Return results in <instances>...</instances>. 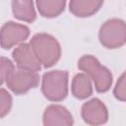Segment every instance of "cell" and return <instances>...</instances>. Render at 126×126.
I'll return each instance as SVG.
<instances>
[{"mask_svg": "<svg viewBox=\"0 0 126 126\" xmlns=\"http://www.w3.org/2000/svg\"><path fill=\"white\" fill-rule=\"evenodd\" d=\"M67 0H35L36 8L40 16L44 18H56L61 15L66 7Z\"/></svg>", "mask_w": 126, "mask_h": 126, "instance_id": "4fadbf2b", "label": "cell"}, {"mask_svg": "<svg viewBox=\"0 0 126 126\" xmlns=\"http://www.w3.org/2000/svg\"><path fill=\"white\" fill-rule=\"evenodd\" d=\"M30 43L44 68H50L59 61L61 45L53 35L46 32H38L32 36Z\"/></svg>", "mask_w": 126, "mask_h": 126, "instance_id": "7a4b0ae2", "label": "cell"}, {"mask_svg": "<svg viewBox=\"0 0 126 126\" xmlns=\"http://www.w3.org/2000/svg\"><path fill=\"white\" fill-rule=\"evenodd\" d=\"M78 68L85 72L93 81L97 93H106L110 90L113 83L111 71L103 66L96 57L87 54L78 60Z\"/></svg>", "mask_w": 126, "mask_h": 126, "instance_id": "6da1fadb", "label": "cell"}, {"mask_svg": "<svg viewBox=\"0 0 126 126\" xmlns=\"http://www.w3.org/2000/svg\"><path fill=\"white\" fill-rule=\"evenodd\" d=\"M81 116L89 125H101L108 120V110L99 98L94 97L82 105Z\"/></svg>", "mask_w": 126, "mask_h": 126, "instance_id": "52a82bcc", "label": "cell"}, {"mask_svg": "<svg viewBox=\"0 0 126 126\" xmlns=\"http://www.w3.org/2000/svg\"><path fill=\"white\" fill-rule=\"evenodd\" d=\"M104 0H70V12L79 18H88L94 15L103 5Z\"/></svg>", "mask_w": 126, "mask_h": 126, "instance_id": "30bf717a", "label": "cell"}, {"mask_svg": "<svg viewBox=\"0 0 126 126\" xmlns=\"http://www.w3.org/2000/svg\"><path fill=\"white\" fill-rule=\"evenodd\" d=\"M42 123L45 126H71L74 124V119L65 106L50 104L43 112Z\"/></svg>", "mask_w": 126, "mask_h": 126, "instance_id": "9c48e42d", "label": "cell"}, {"mask_svg": "<svg viewBox=\"0 0 126 126\" xmlns=\"http://www.w3.org/2000/svg\"><path fill=\"white\" fill-rule=\"evenodd\" d=\"M30 34L31 31L29 27L9 21L1 28V46L3 49H10L25 42Z\"/></svg>", "mask_w": 126, "mask_h": 126, "instance_id": "8992f818", "label": "cell"}, {"mask_svg": "<svg viewBox=\"0 0 126 126\" xmlns=\"http://www.w3.org/2000/svg\"><path fill=\"white\" fill-rule=\"evenodd\" d=\"M92 79L85 73H78L74 76L71 83V93L74 97L78 99H86L93 94Z\"/></svg>", "mask_w": 126, "mask_h": 126, "instance_id": "8fae6325", "label": "cell"}, {"mask_svg": "<svg viewBox=\"0 0 126 126\" xmlns=\"http://www.w3.org/2000/svg\"><path fill=\"white\" fill-rule=\"evenodd\" d=\"M13 16L23 22L32 23L36 19V12L33 5V0H12Z\"/></svg>", "mask_w": 126, "mask_h": 126, "instance_id": "7c38bea8", "label": "cell"}, {"mask_svg": "<svg viewBox=\"0 0 126 126\" xmlns=\"http://www.w3.org/2000/svg\"><path fill=\"white\" fill-rule=\"evenodd\" d=\"M113 95L120 101H126V71L118 78L113 88Z\"/></svg>", "mask_w": 126, "mask_h": 126, "instance_id": "9a60e30c", "label": "cell"}, {"mask_svg": "<svg viewBox=\"0 0 126 126\" xmlns=\"http://www.w3.org/2000/svg\"><path fill=\"white\" fill-rule=\"evenodd\" d=\"M8 89L15 94H24L39 84L37 72L17 67L5 82Z\"/></svg>", "mask_w": 126, "mask_h": 126, "instance_id": "5b68a950", "label": "cell"}, {"mask_svg": "<svg viewBox=\"0 0 126 126\" xmlns=\"http://www.w3.org/2000/svg\"><path fill=\"white\" fill-rule=\"evenodd\" d=\"M13 103L12 95L10 93L5 90L4 88H1L0 90V118H4L11 110Z\"/></svg>", "mask_w": 126, "mask_h": 126, "instance_id": "5bb4252c", "label": "cell"}, {"mask_svg": "<svg viewBox=\"0 0 126 126\" xmlns=\"http://www.w3.org/2000/svg\"><path fill=\"white\" fill-rule=\"evenodd\" d=\"M98 39L107 49H116L126 43V22L113 18L105 21L99 28Z\"/></svg>", "mask_w": 126, "mask_h": 126, "instance_id": "277c9868", "label": "cell"}, {"mask_svg": "<svg viewBox=\"0 0 126 126\" xmlns=\"http://www.w3.org/2000/svg\"><path fill=\"white\" fill-rule=\"evenodd\" d=\"M69 74L65 70H52L45 72L41 78V92L45 98L59 102L68 95Z\"/></svg>", "mask_w": 126, "mask_h": 126, "instance_id": "3957f363", "label": "cell"}, {"mask_svg": "<svg viewBox=\"0 0 126 126\" xmlns=\"http://www.w3.org/2000/svg\"><path fill=\"white\" fill-rule=\"evenodd\" d=\"M1 84H5L6 80L11 76V74L16 69L14 63L7 57H1Z\"/></svg>", "mask_w": 126, "mask_h": 126, "instance_id": "2e32d148", "label": "cell"}, {"mask_svg": "<svg viewBox=\"0 0 126 126\" xmlns=\"http://www.w3.org/2000/svg\"><path fill=\"white\" fill-rule=\"evenodd\" d=\"M12 57L17 64V67L34 72L41 70L42 65L31 43L23 42L17 45L12 52Z\"/></svg>", "mask_w": 126, "mask_h": 126, "instance_id": "ba28073f", "label": "cell"}]
</instances>
